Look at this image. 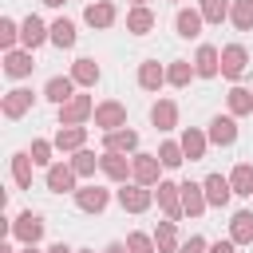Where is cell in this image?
Instances as JSON below:
<instances>
[{"label":"cell","mask_w":253,"mask_h":253,"mask_svg":"<svg viewBox=\"0 0 253 253\" xmlns=\"http://www.w3.org/2000/svg\"><path fill=\"white\" fill-rule=\"evenodd\" d=\"M95 126L107 134V130H119V126H126V107L123 103H115V99H107V103H99L95 107Z\"/></svg>","instance_id":"2"},{"label":"cell","mask_w":253,"mask_h":253,"mask_svg":"<svg viewBox=\"0 0 253 253\" xmlns=\"http://www.w3.org/2000/svg\"><path fill=\"white\" fill-rule=\"evenodd\" d=\"M158 206H162V213L170 217V221H178L186 210H182V186H174V182H158Z\"/></svg>","instance_id":"4"},{"label":"cell","mask_w":253,"mask_h":253,"mask_svg":"<svg viewBox=\"0 0 253 253\" xmlns=\"http://www.w3.org/2000/svg\"><path fill=\"white\" fill-rule=\"evenodd\" d=\"M43 4H47V8H63L67 0H43Z\"/></svg>","instance_id":"46"},{"label":"cell","mask_w":253,"mask_h":253,"mask_svg":"<svg viewBox=\"0 0 253 253\" xmlns=\"http://www.w3.org/2000/svg\"><path fill=\"white\" fill-rule=\"evenodd\" d=\"M182 150H186V158H190V162H198V158H206V134L190 126V130L182 134Z\"/></svg>","instance_id":"31"},{"label":"cell","mask_w":253,"mask_h":253,"mask_svg":"<svg viewBox=\"0 0 253 253\" xmlns=\"http://www.w3.org/2000/svg\"><path fill=\"white\" fill-rule=\"evenodd\" d=\"M194 75H198V67H194V63H186V59H178V63H170V67H166V83H174V87H186Z\"/></svg>","instance_id":"32"},{"label":"cell","mask_w":253,"mask_h":253,"mask_svg":"<svg viewBox=\"0 0 253 253\" xmlns=\"http://www.w3.org/2000/svg\"><path fill=\"white\" fill-rule=\"evenodd\" d=\"M126 245H130V253H158L154 237H146V233H130V237H126Z\"/></svg>","instance_id":"40"},{"label":"cell","mask_w":253,"mask_h":253,"mask_svg":"<svg viewBox=\"0 0 253 253\" xmlns=\"http://www.w3.org/2000/svg\"><path fill=\"white\" fill-rule=\"evenodd\" d=\"M202 190H206V202H210V206H225V202L233 198V186H229V178H221V174H210V178L202 182Z\"/></svg>","instance_id":"11"},{"label":"cell","mask_w":253,"mask_h":253,"mask_svg":"<svg viewBox=\"0 0 253 253\" xmlns=\"http://www.w3.org/2000/svg\"><path fill=\"white\" fill-rule=\"evenodd\" d=\"M83 20H87L91 28H111V24H115V4H107V0H99V4H87Z\"/></svg>","instance_id":"21"},{"label":"cell","mask_w":253,"mask_h":253,"mask_svg":"<svg viewBox=\"0 0 253 253\" xmlns=\"http://www.w3.org/2000/svg\"><path fill=\"white\" fill-rule=\"evenodd\" d=\"M71 166H75V174H79V178H91V174H95V166H99V158H95L91 150H75Z\"/></svg>","instance_id":"38"},{"label":"cell","mask_w":253,"mask_h":253,"mask_svg":"<svg viewBox=\"0 0 253 253\" xmlns=\"http://www.w3.org/2000/svg\"><path fill=\"white\" fill-rule=\"evenodd\" d=\"M99 166H103V174H107V178H115V182H126V174H134L130 158H126V154H119V150H103Z\"/></svg>","instance_id":"7"},{"label":"cell","mask_w":253,"mask_h":253,"mask_svg":"<svg viewBox=\"0 0 253 253\" xmlns=\"http://www.w3.org/2000/svg\"><path fill=\"white\" fill-rule=\"evenodd\" d=\"M210 245H206V237H190L186 245H182V253H206Z\"/></svg>","instance_id":"43"},{"label":"cell","mask_w":253,"mask_h":253,"mask_svg":"<svg viewBox=\"0 0 253 253\" xmlns=\"http://www.w3.org/2000/svg\"><path fill=\"white\" fill-rule=\"evenodd\" d=\"M130 166H134V182H142V186H154L158 182V154H134L130 158Z\"/></svg>","instance_id":"10"},{"label":"cell","mask_w":253,"mask_h":253,"mask_svg":"<svg viewBox=\"0 0 253 253\" xmlns=\"http://www.w3.org/2000/svg\"><path fill=\"white\" fill-rule=\"evenodd\" d=\"M202 12H194V8H182L178 12V20H174V28H178V36H186V40H194L198 32H202Z\"/></svg>","instance_id":"25"},{"label":"cell","mask_w":253,"mask_h":253,"mask_svg":"<svg viewBox=\"0 0 253 253\" xmlns=\"http://www.w3.org/2000/svg\"><path fill=\"white\" fill-rule=\"evenodd\" d=\"M206 253H237V241H233V237H229V241H213Z\"/></svg>","instance_id":"42"},{"label":"cell","mask_w":253,"mask_h":253,"mask_svg":"<svg viewBox=\"0 0 253 253\" xmlns=\"http://www.w3.org/2000/svg\"><path fill=\"white\" fill-rule=\"evenodd\" d=\"M103 253H130V245H123V241H111Z\"/></svg>","instance_id":"44"},{"label":"cell","mask_w":253,"mask_h":253,"mask_svg":"<svg viewBox=\"0 0 253 253\" xmlns=\"http://www.w3.org/2000/svg\"><path fill=\"white\" fill-rule=\"evenodd\" d=\"M43 95H47L51 103H59V107H63L67 99H75V79H71V75H51V79H47V87H43Z\"/></svg>","instance_id":"12"},{"label":"cell","mask_w":253,"mask_h":253,"mask_svg":"<svg viewBox=\"0 0 253 253\" xmlns=\"http://www.w3.org/2000/svg\"><path fill=\"white\" fill-rule=\"evenodd\" d=\"M32 67H36V63H32V51H16V47H12V51L4 55V71H8L12 79H24V75H32Z\"/></svg>","instance_id":"15"},{"label":"cell","mask_w":253,"mask_h":253,"mask_svg":"<svg viewBox=\"0 0 253 253\" xmlns=\"http://www.w3.org/2000/svg\"><path fill=\"white\" fill-rule=\"evenodd\" d=\"M150 123H154L158 130H170V126H178V107H174L170 99H158V103H154V111H150Z\"/></svg>","instance_id":"22"},{"label":"cell","mask_w":253,"mask_h":253,"mask_svg":"<svg viewBox=\"0 0 253 253\" xmlns=\"http://www.w3.org/2000/svg\"><path fill=\"white\" fill-rule=\"evenodd\" d=\"M71 79H75L79 87H95V83H99V63H95V59H75V63H71Z\"/></svg>","instance_id":"26"},{"label":"cell","mask_w":253,"mask_h":253,"mask_svg":"<svg viewBox=\"0 0 253 253\" xmlns=\"http://www.w3.org/2000/svg\"><path fill=\"white\" fill-rule=\"evenodd\" d=\"M229 111H233V115H253V91L233 87V91H229Z\"/></svg>","instance_id":"36"},{"label":"cell","mask_w":253,"mask_h":253,"mask_svg":"<svg viewBox=\"0 0 253 253\" xmlns=\"http://www.w3.org/2000/svg\"><path fill=\"white\" fill-rule=\"evenodd\" d=\"M206 206H210V202H206V190L194 186V182H186V186H182V210H186L190 217H198V213H206Z\"/></svg>","instance_id":"20"},{"label":"cell","mask_w":253,"mask_h":253,"mask_svg":"<svg viewBox=\"0 0 253 253\" xmlns=\"http://www.w3.org/2000/svg\"><path fill=\"white\" fill-rule=\"evenodd\" d=\"M245 63H249V55H245L241 43H229V47L221 51V75L237 79V75H245Z\"/></svg>","instance_id":"9"},{"label":"cell","mask_w":253,"mask_h":253,"mask_svg":"<svg viewBox=\"0 0 253 253\" xmlns=\"http://www.w3.org/2000/svg\"><path fill=\"white\" fill-rule=\"evenodd\" d=\"M16 40H20V24H16V20H0V43L12 51V43H16Z\"/></svg>","instance_id":"41"},{"label":"cell","mask_w":253,"mask_h":253,"mask_svg":"<svg viewBox=\"0 0 253 253\" xmlns=\"http://www.w3.org/2000/svg\"><path fill=\"white\" fill-rule=\"evenodd\" d=\"M75 166H47V190H55V194H75Z\"/></svg>","instance_id":"13"},{"label":"cell","mask_w":253,"mask_h":253,"mask_svg":"<svg viewBox=\"0 0 253 253\" xmlns=\"http://www.w3.org/2000/svg\"><path fill=\"white\" fill-rule=\"evenodd\" d=\"M130 4H134V8H138V4H146V0H130Z\"/></svg>","instance_id":"48"},{"label":"cell","mask_w":253,"mask_h":253,"mask_svg":"<svg viewBox=\"0 0 253 253\" xmlns=\"http://www.w3.org/2000/svg\"><path fill=\"white\" fill-rule=\"evenodd\" d=\"M194 67H198V75H217L221 71V55H217V47H210V43H202L198 47V55H194Z\"/></svg>","instance_id":"16"},{"label":"cell","mask_w":253,"mask_h":253,"mask_svg":"<svg viewBox=\"0 0 253 253\" xmlns=\"http://www.w3.org/2000/svg\"><path fill=\"white\" fill-rule=\"evenodd\" d=\"M229 20H233L237 32H253V0H233Z\"/></svg>","instance_id":"30"},{"label":"cell","mask_w":253,"mask_h":253,"mask_svg":"<svg viewBox=\"0 0 253 253\" xmlns=\"http://www.w3.org/2000/svg\"><path fill=\"white\" fill-rule=\"evenodd\" d=\"M229 237H233L237 245H253V213H249V210H237V213H233Z\"/></svg>","instance_id":"14"},{"label":"cell","mask_w":253,"mask_h":253,"mask_svg":"<svg viewBox=\"0 0 253 253\" xmlns=\"http://www.w3.org/2000/svg\"><path fill=\"white\" fill-rule=\"evenodd\" d=\"M75 253H91V249H75Z\"/></svg>","instance_id":"49"},{"label":"cell","mask_w":253,"mask_h":253,"mask_svg":"<svg viewBox=\"0 0 253 253\" xmlns=\"http://www.w3.org/2000/svg\"><path fill=\"white\" fill-rule=\"evenodd\" d=\"M47 253H75V249H67V245H63V241H59V245H51V249H47Z\"/></svg>","instance_id":"45"},{"label":"cell","mask_w":253,"mask_h":253,"mask_svg":"<svg viewBox=\"0 0 253 253\" xmlns=\"http://www.w3.org/2000/svg\"><path fill=\"white\" fill-rule=\"evenodd\" d=\"M162 83H166V67L154 63V59H146V63L138 67V87H142V91H158Z\"/></svg>","instance_id":"17"},{"label":"cell","mask_w":253,"mask_h":253,"mask_svg":"<svg viewBox=\"0 0 253 253\" xmlns=\"http://www.w3.org/2000/svg\"><path fill=\"white\" fill-rule=\"evenodd\" d=\"M150 28H154V12H150L146 4H138V8L126 16V32H134V36H146Z\"/></svg>","instance_id":"28"},{"label":"cell","mask_w":253,"mask_h":253,"mask_svg":"<svg viewBox=\"0 0 253 253\" xmlns=\"http://www.w3.org/2000/svg\"><path fill=\"white\" fill-rule=\"evenodd\" d=\"M107 202H111V194H107L103 186H79V190H75V206L87 210V213H103Z\"/></svg>","instance_id":"6"},{"label":"cell","mask_w":253,"mask_h":253,"mask_svg":"<svg viewBox=\"0 0 253 253\" xmlns=\"http://www.w3.org/2000/svg\"><path fill=\"white\" fill-rule=\"evenodd\" d=\"M91 115H95L91 95H75V99H67V103L59 107V123H63V126H79V123L91 119Z\"/></svg>","instance_id":"1"},{"label":"cell","mask_w":253,"mask_h":253,"mask_svg":"<svg viewBox=\"0 0 253 253\" xmlns=\"http://www.w3.org/2000/svg\"><path fill=\"white\" fill-rule=\"evenodd\" d=\"M229 186H233V194L253 198V166H249V162H237L233 174H229Z\"/></svg>","instance_id":"24"},{"label":"cell","mask_w":253,"mask_h":253,"mask_svg":"<svg viewBox=\"0 0 253 253\" xmlns=\"http://www.w3.org/2000/svg\"><path fill=\"white\" fill-rule=\"evenodd\" d=\"M210 142H217V146H229V142H237V123L225 115H217L213 123H210Z\"/></svg>","instance_id":"19"},{"label":"cell","mask_w":253,"mask_h":253,"mask_svg":"<svg viewBox=\"0 0 253 253\" xmlns=\"http://www.w3.org/2000/svg\"><path fill=\"white\" fill-rule=\"evenodd\" d=\"M154 245H158V253H174V249H178V229H174V221H158V225H154Z\"/></svg>","instance_id":"29"},{"label":"cell","mask_w":253,"mask_h":253,"mask_svg":"<svg viewBox=\"0 0 253 253\" xmlns=\"http://www.w3.org/2000/svg\"><path fill=\"white\" fill-rule=\"evenodd\" d=\"M210 24H221L225 16H229V0H202V8H198Z\"/></svg>","instance_id":"37"},{"label":"cell","mask_w":253,"mask_h":253,"mask_svg":"<svg viewBox=\"0 0 253 253\" xmlns=\"http://www.w3.org/2000/svg\"><path fill=\"white\" fill-rule=\"evenodd\" d=\"M32 154L28 150H20V154H12V178H16V186L20 190H32Z\"/></svg>","instance_id":"23"},{"label":"cell","mask_w":253,"mask_h":253,"mask_svg":"<svg viewBox=\"0 0 253 253\" xmlns=\"http://www.w3.org/2000/svg\"><path fill=\"white\" fill-rule=\"evenodd\" d=\"M20 253H36V245H24V249H20Z\"/></svg>","instance_id":"47"},{"label":"cell","mask_w":253,"mask_h":253,"mask_svg":"<svg viewBox=\"0 0 253 253\" xmlns=\"http://www.w3.org/2000/svg\"><path fill=\"white\" fill-rule=\"evenodd\" d=\"M134 146H138V134H134V130H107V150L126 154V150H134Z\"/></svg>","instance_id":"33"},{"label":"cell","mask_w":253,"mask_h":253,"mask_svg":"<svg viewBox=\"0 0 253 253\" xmlns=\"http://www.w3.org/2000/svg\"><path fill=\"white\" fill-rule=\"evenodd\" d=\"M51 146H55V142L36 138V142H32V150H28V154H32V162H36V166H47V162H51Z\"/></svg>","instance_id":"39"},{"label":"cell","mask_w":253,"mask_h":253,"mask_svg":"<svg viewBox=\"0 0 253 253\" xmlns=\"http://www.w3.org/2000/svg\"><path fill=\"white\" fill-rule=\"evenodd\" d=\"M20 40H24V47L32 51V47H40L43 40H51V28H43L40 16H28V20L20 24Z\"/></svg>","instance_id":"8"},{"label":"cell","mask_w":253,"mask_h":253,"mask_svg":"<svg viewBox=\"0 0 253 253\" xmlns=\"http://www.w3.org/2000/svg\"><path fill=\"white\" fill-rule=\"evenodd\" d=\"M51 43L55 47H71L75 43V24L71 20H55L51 24Z\"/></svg>","instance_id":"34"},{"label":"cell","mask_w":253,"mask_h":253,"mask_svg":"<svg viewBox=\"0 0 253 253\" xmlns=\"http://www.w3.org/2000/svg\"><path fill=\"white\" fill-rule=\"evenodd\" d=\"M150 202H154V194H150L142 182H134V186L123 182V190H119V206H123L126 213H142V210H150Z\"/></svg>","instance_id":"3"},{"label":"cell","mask_w":253,"mask_h":253,"mask_svg":"<svg viewBox=\"0 0 253 253\" xmlns=\"http://www.w3.org/2000/svg\"><path fill=\"white\" fill-rule=\"evenodd\" d=\"M158 162H162V166H170V170H174V166H182V162H186L182 142H162V146H158Z\"/></svg>","instance_id":"35"},{"label":"cell","mask_w":253,"mask_h":253,"mask_svg":"<svg viewBox=\"0 0 253 253\" xmlns=\"http://www.w3.org/2000/svg\"><path fill=\"white\" fill-rule=\"evenodd\" d=\"M12 233H16V237H20L24 245H36V241L43 237V217L28 210V213H20V217L12 221Z\"/></svg>","instance_id":"5"},{"label":"cell","mask_w":253,"mask_h":253,"mask_svg":"<svg viewBox=\"0 0 253 253\" xmlns=\"http://www.w3.org/2000/svg\"><path fill=\"white\" fill-rule=\"evenodd\" d=\"M83 142H87V126H59V134H55L59 150H83Z\"/></svg>","instance_id":"27"},{"label":"cell","mask_w":253,"mask_h":253,"mask_svg":"<svg viewBox=\"0 0 253 253\" xmlns=\"http://www.w3.org/2000/svg\"><path fill=\"white\" fill-rule=\"evenodd\" d=\"M28 111H32V91L16 87V91L4 95V115H8V119H20V115H28Z\"/></svg>","instance_id":"18"}]
</instances>
